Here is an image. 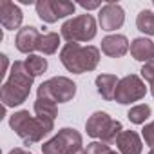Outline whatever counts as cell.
<instances>
[{
	"label": "cell",
	"instance_id": "cell-23",
	"mask_svg": "<svg viewBox=\"0 0 154 154\" xmlns=\"http://www.w3.org/2000/svg\"><path fill=\"white\" fill-rule=\"evenodd\" d=\"M141 76L150 84V85H154V60H150V62H147L143 67H141Z\"/></svg>",
	"mask_w": 154,
	"mask_h": 154
},
{
	"label": "cell",
	"instance_id": "cell-8",
	"mask_svg": "<svg viewBox=\"0 0 154 154\" xmlns=\"http://www.w3.org/2000/svg\"><path fill=\"white\" fill-rule=\"evenodd\" d=\"M147 93V87L145 84L141 82L140 76L136 74H127L118 82V87H116V94H114V100L118 103H132V102H138L145 96Z\"/></svg>",
	"mask_w": 154,
	"mask_h": 154
},
{
	"label": "cell",
	"instance_id": "cell-5",
	"mask_svg": "<svg viewBox=\"0 0 154 154\" xmlns=\"http://www.w3.org/2000/svg\"><path fill=\"white\" fill-rule=\"evenodd\" d=\"M62 36L69 44L89 42L96 36V20L91 15H78L62 26Z\"/></svg>",
	"mask_w": 154,
	"mask_h": 154
},
{
	"label": "cell",
	"instance_id": "cell-24",
	"mask_svg": "<svg viewBox=\"0 0 154 154\" xmlns=\"http://www.w3.org/2000/svg\"><path fill=\"white\" fill-rule=\"evenodd\" d=\"M143 138H145V143L154 149V122H150L143 127Z\"/></svg>",
	"mask_w": 154,
	"mask_h": 154
},
{
	"label": "cell",
	"instance_id": "cell-20",
	"mask_svg": "<svg viewBox=\"0 0 154 154\" xmlns=\"http://www.w3.org/2000/svg\"><path fill=\"white\" fill-rule=\"evenodd\" d=\"M136 26L141 33L145 35H154V13L149 9L140 11L138 18H136Z\"/></svg>",
	"mask_w": 154,
	"mask_h": 154
},
{
	"label": "cell",
	"instance_id": "cell-9",
	"mask_svg": "<svg viewBox=\"0 0 154 154\" xmlns=\"http://www.w3.org/2000/svg\"><path fill=\"white\" fill-rule=\"evenodd\" d=\"M35 6H36V15L40 17V20L47 24H53L58 18L69 17L76 9L72 2H65V0H40Z\"/></svg>",
	"mask_w": 154,
	"mask_h": 154
},
{
	"label": "cell",
	"instance_id": "cell-30",
	"mask_svg": "<svg viewBox=\"0 0 154 154\" xmlns=\"http://www.w3.org/2000/svg\"><path fill=\"white\" fill-rule=\"evenodd\" d=\"M109 154H118V152H114V150H111V152H109Z\"/></svg>",
	"mask_w": 154,
	"mask_h": 154
},
{
	"label": "cell",
	"instance_id": "cell-13",
	"mask_svg": "<svg viewBox=\"0 0 154 154\" xmlns=\"http://www.w3.org/2000/svg\"><path fill=\"white\" fill-rule=\"evenodd\" d=\"M129 49V40L123 35H109L102 40V51L111 58H122L123 54H127Z\"/></svg>",
	"mask_w": 154,
	"mask_h": 154
},
{
	"label": "cell",
	"instance_id": "cell-4",
	"mask_svg": "<svg viewBox=\"0 0 154 154\" xmlns=\"http://www.w3.org/2000/svg\"><path fill=\"white\" fill-rule=\"evenodd\" d=\"M85 129H87V134L91 138H96V140H102L103 143H112L116 141V138L122 134V123L118 120H112L107 112H102V111H96L85 123Z\"/></svg>",
	"mask_w": 154,
	"mask_h": 154
},
{
	"label": "cell",
	"instance_id": "cell-2",
	"mask_svg": "<svg viewBox=\"0 0 154 154\" xmlns=\"http://www.w3.org/2000/svg\"><path fill=\"white\" fill-rule=\"evenodd\" d=\"M9 125L17 132V136L24 140L26 145H33L51 134V131L54 129V120L31 116L29 111H18L9 118Z\"/></svg>",
	"mask_w": 154,
	"mask_h": 154
},
{
	"label": "cell",
	"instance_id": "cell-11",
	"mask_svg": "<svg viewBox=\"0 0 154 154\" xmlns=\"http://www.w3.org/2000/svg\"><path fill=\"white\" fill-rule=\"evenodd\" d=\"M22 11L17 4H13L11 0H0V22H2L4 29L15 31L22 24Z\"/></svg>",
	"mask_w": 154,
	"mask_h": 154
},
{
	"label": "cell",
	"instance_id": "cell-3",
	"mask_svg": "<svg viewBox=\"0 0 154 154\" xmlns=\"http://www.w3.org/2000/svg\"><path fill=\"white\" fill-rule=\"evenodd\" d=\"M62 65L74 74H82L87 71H94L100 62V51L94 45H78V44H65L60 51Z\"/></svg>",
	"mask_w": 154,
	"mask_h": 154
},
{
	"label": "cell",
	"instance_id": "cell-22",
	"mask_svg": "<svg viewBox=\"0 0 154 154\" xmlns=\"http://www.w3.org/2000/svg\"><path fill=\"white\" fill-rule=\"evenodd\" d=\"M85 152H87V154H109L111 149H109V145L103 143V141H93V143L87 145Z\"/></svg>",
	"mask_w": 154,
	"mask_h": 154
},
{
	"label": "cell",
	"instance_id": "cell-18",
	"mask_svg": "<svg viewBox=\"0 0 154 154\" xmlns=\"http://www.w3.org/2000/svg\"><path fill=\"white\" fill-rule=\"evenodd\" d=\"M24 65L26 69L29 71V74L33 76H38V74H44L45 69H47V60L44 56H38V54H29L26 60H24Z\"/></svg>",
	"mask_w": 154,
	"mask_h": 154
},
{
	"label": "cell",
	"instance_id": "cell-10",
	"mask_svg": "<svg viewBox=\"0 0 154 154\" xmlns=\"http://www.w3.org/2000/svg\"><path fill=\"white\" fill-rule=\"evenodd\" d=\"M98 20H100V26L103 31H116L125 22V11L122 9L120 4L107 2L102 6V9L98 13Z\"/></svg>",
	"mask_w": 154,
	"mask_h": 154
},
{
	"label": "cell",
	"instance_id": "cell-12",
	"mask_svg": "<svg viewBox=\"0 0 154 154\" xmlns=\"http://www.w3.org/2000/svg\"><path fill=\"white\" fill-rule=\"evenodd\" d=\"M40 36H42V33H40L36 27H33V26H26V27H22V29L17 33L15 45H17V49H18L20 53L29 54V53L36 51L38 42H40Z\"/></svg>",
	"mask_w": 154,
	"mask_h": 154
},
{
	"label": "cell",
	"instance_id": "cell-17",
	"mask_svg": "<svg viewBox=\"0 0 154 154\" xmlns=\"http://www.w3.org/2000/svg\"><path fill=\"white\" fill-rule=\"evenodd\" d=\"M58 45H60V36H58V33H44V35L40 36V42H38L36 51H40V53H44V54H53V53H56Z\"/></svg>",
	"mask_w": 154,
	"mask_h": 154
},
{
	"label": "cell",
	"instance_id": "cell-14",
	"mask_svg": "<svg viewBox=\"0 0 154 154\" xmlns=\"http://www.w3.org/2000/svg\"><path fill=\"white\" fill-rule=\"evenodd\" d=\"M116 147L122 154H141L143 143L134 131H122V134L116 138Z\"/></svg>",
	"mask_w": 154,
	"mask_h": 154
},
{
	"label": "cell",
	"instance_id": "cell-25",
	"mask_svg": "<svg viewBox=\"0 0 154 154\" xmlns=\"http://www.w3.org/2000/svg\"><path fill=\"white\" fill-rule=\"evenodd\" d=\"M80 6H82L84 9H87V11H89V9H98L102 4H100V2H84V0H82Z\"/></svg>",
	"mask_w": 154,
	"mask_h": 154
},
{
	"label": "cell",
	"instance_id": "cell-29",
	"mask_svg": "<svg viewBox=\"0 0 154 154\" xmlns=\"http://www.w3.org/2000/svg\"><path fill=\"white\" fill-rule=\"evenodd\" d=\"M149 154H154V149H150V152H149Z\"/></svg>",
	"mask_w": 154,
	"mask_h": 154
},
{
	"label": "cell",
	"instance_id": "cell-28",
	"mask_svg": "<svg viewBox=\"0 0 154 154\" xmlns=\"http://www.w3.org/2000/svg\"><path fill=\"white\" fill-rule=\"evenodd\" d=\"M150 93H152V96H154V85H152V87H150Z\"/></svg>",
	"mask_w": 154,
	"mask_h": 154
},
{
	"label": "cell",
	"instance_id": "cell-15",
	"mask_svg": "<svg viewBox=\"0 0 154 154\" xmlns=\"http://www.w3.org/2000/svg\"><path fill=\"white\" fill-rule=\"evenodd\" d=\"M131 54L138 62H150L154 58V42L149 38H134L131 44Z\"/></svg>",
	"mask_w": 154,
	"mask_h": 154
},
{
	"label": "cell",
	"instance_id": "cell-27",
	"mask_svg": "<svg viewBox=\"0 0 154 154\" xmlns=\"http://www.w3.org/2000/svg\"><path fill=\"white\" fill-rule=\"evenodd\" d=\"M9 154H31V152H27V150H24V149H20V147H17V149H13Z\"/></svg>",
	"mask_w": 154,
	"mask_h": 154
},
{
	"label": "cell",
	"instance_id": "cell-1",
	"mask_svg": "<svg viewBox=\"0 0 154 154\" xmlns=\"http://www.w3.org/2000/svg\"><path fill=\"white\" fill-rule=\"evenodd\" d=\"M33 80L35 76L29 74L24 62H15L11 65L9 78L4 82L2 91H0V98H2L4 107H15V105L24 103L29 98Z\"/></svg>",
	"mask_w": 154,
	"mask_h": 154
},
{
	"label": "cell",
	"instance_id": "cell-6",
	"mask_svg": "<svg viewBox=\"0 0 154 154\" xmlns=\"http://www.w3.org/2000/svg\"><path fill=\"white\" fill-rule=\"evenodd\" d=\"M80 150H84L82 134L69 127L58 131L56 136H53L49 141L42 145L44 154H76Z\"/></svg>",
	"mask_w": 154,
	"mask_h": 154
},
{
	"label": "cell",
	"instance_id": "cell-26",
	"mask_svg": "<svg viewBox=\"0 0 154 154\" xmlns=\"http://www.w3.org/2000/svg\"><path fill=\"white\" fill-rule=\"evenodd\" d=\"M0 58H2V72H0V76H4V74H6V69H8V56L2 54Z\"/></svg>",
	"mask_w": 154,
	"mask_h": 154
},
{
	"label": "cell",
	"instance_id": "cell-7",
	"mask_svg": "<svg viewBox=\"0 0 154 154\" xmlns=\"http://www.w3.org/2000/svg\"><path fill=\"white\" fill-rule=\"evenodd\" d=\"M76 94V84L65 76H54L38 87V98H45L53 103L71 102Z\"/></svg>",
	"mask_w": 154,
	"mask_h": 154
},
{
	"label": "cell",
	"instance_id": "cell-21",
	"mask_svg": "<svg viewBox=\"0 0 154 154\" xmlns=\"http://www.w3.org/2000/svg\"><path fill=\"white\" fill-rule=\"evenodd\" d=\"M150 116V107L147 105V103H140V105H134L129 112H127V118L132 122V123H136V125H141V123H145V120Z\"/></svg>",
	"mask_w": 154,
	"mask_h": 154
},
{
	"label": "cell",
	"instance_id": "cell-16",
	"mask_svg": "<svg viewBox=\"0 0 154 154\" xmlns=\"http://www.w3.org/2000/svg\"><path fill=\"white\" fill-rule=\"evenodd\" d=\"M118 82L120 80L114 74H100V76H96V89L105 100H114Z\"/></svg>",
	"mask_w": 154,
	"mask_h": 154
},
{
	"label": "cell",
	"instance_id": "cell-19",
	"mask_svg": "<svg viewBox=\"0 0 154 154\" xmlns=\"http://www.w3.org/2000/svg\"><path fill=\"white\" fill-rule=\"evenodd\" d=\"M35 114L40 118H49L54 120L56 118V103L45 100V98H36L35 102Z\"/></svg>",
	"mask_w": 154,
	"mask_h": 154
}]
</instances>
